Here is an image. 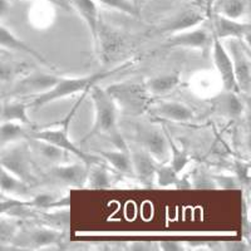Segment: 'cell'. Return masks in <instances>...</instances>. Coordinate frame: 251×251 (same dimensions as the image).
Here are the masks:
<instances>
[{"label":"cell","instance_id":"obj_35","mask_svg":"<svg viewBox=\"0 0 251 251\" xmlns=\"http://www.w3.org/2000/svg\"><path fill=\"white\" fill-rule=\"evenodd\" d=\"M212 180H214L215 187L236 188L239 186L237 178L232 176H223V175L220 176V175H215V176H212Z\"/></svg>","mask_w":251,"mask_h":251},{"label":"cell","instance_id":"obj_24","mask_svg":"<svg viewBox=\"0 0 251 251\" xmlns=\"http://www.w3.org/2000/svg\"><path fill=\"white\" fill-rule=\"evenodd\" d=\"M66 237V232L58 228L50 227V226H43V227L35 228L31 232L30 240L33 246L38 249L49 248V246H60L63 240Z\"/></svg>","mask_w":251,"mask_h":251},{"label":"cell","instance_id":"obj_26","mask_svg":"<svg viewBox=\"0 0 251 251\" xmlns=\"http://www.w3.org/2000/svg\"><path fill=\"white\" fill-rule=\"evenodd\" d=\"M86 186L91 188H109L112 186V175L104 161L89 166Z\"/></svg>","mask_w":251,"mask_h":251},{"label":"cell","instance_id":"obj_23","mask_svg":"<svg viewBox=\"0 0 251 251\" xmlns=\"http://www.w3.org/2000/svg\"><path fill=\"white\" fill-rule=\"evenodd\" d=\"M29 104L19 100H5L1 107V120L12 121V122L22 123L30 128L33 126L30 117L28 116Z\"/></svg>","mask_w":251,"mask_h":251},{"label":"cell","instance_id":"obj_17","mask_svg":"<svg viewBox=\"0 0 251 251\" xmlns=\"http://www.w3.org/2000/svg\"><path fill=\"white\" fill-rule=\"evenodd\" d=\"M132 166H133V177L138 178L143 185H152L156 176V161L150 156L145 150H137L131 152Z\"/></svg>","mask_w":251,"mask_h":251},{"label":"cell","instance_id":"obj_27","mask_svg":"<svg viewBox=\"0 0 251 251\" xmlns=\"http://www.w3.org/2000/svg\"><path fill=\"white\" fill-rule=\"evenodd\" d=\"M28 132L26 126L12 121H1L0 123V142L4 145H10V143L19 142V141H25L28 138Z\"/></svg>","mask_w":251,"mask_h":251},{"label":"cell","instance_id":"obj_31","mask_svg":"<svg viewBox=\"0 0 251 251\" xmlns=\"http://www.w3.org/2000/svg\"><path fill=\"white\" fill-rule=\"evenodd\" d=\"M178 180H180V175L177 174L171 166L166 165V163H157L154 181L160 187L177 186Z\"/></svg>","mask_w":251,"mask_h":251},{"label":"cell","instance_id":"obj_30","mask_svg":"<svg viewBox=\"0 0 251 251\" xmlns=\"http://www.w3.org/2000/svg\"><path fill=\"white\" fill-rule=\"evenodd\" d=\"M29 72V64L24 62H14L0 58V82L9 83L23 77Z\"/></svg>","mask_w":251,"mask_h":251},{"label":"cell","instance_id":"obj_33","mask_svg":"<svg viewBox=\"0 0 251 251\" xmlns=\"http://www.w3.org/2000/svg\"><path fill=\"white\" fill-rule=\"evenodd\" d=\"M29 208L28 200L23 199H17V197H6L0 201V216L3 215H14L15 212L22 211L23 208Z\"/></svg>","mask_w":251,"mask_h":251},{"label":"cell","instance_id":"obj_10","mask_svg":"<svg viewBox=\"0 0 251 251\" xmlns=\"http://www.w3.org/2000/svg\"><path fill=\"white\" fill-rule=\"evenodd\" d=\"M211 31L217 39H241L248 47H250V24L243 20H234L221 15L211 14Z\"/></svg>","mask_w":251,"mask_h":251},{"label":"cell","instance_id":"obj_25","mask_svg":"<svg viewBox=\"0 0 251 251\" xmlns=\"http://www.w3.org/2000/svg\"><path fill=\"white\" fill-rule=\"evenodd\" d=\"M20 224L15 217L8 215L0 216V250H14L13 240L19 232Z\"/></svg>","mask_w":251,"mask_h":251},{"label":"cell","instance_id":"obj_16","mask_svg":"<svg viewBox=\"0 0 251 251\" xmlns=\"http://www.w3.org/2000/svg\"><path fill=\"white\" fill-rule=\"evenodd\" d=\"M0 48L6 49V50L24 53V54H28L34 58V59L39 60L44 66L51 67V62H49L40 51H38L37 49H34L31 46H29L28 43H25L24 40L18 38L8 26L3 25L1 23H0Z\"/></svg>","mask_w":251,"mask_h":251},{"label":"cell","instance_id":"obj_4","mask_svg":"<svg viewBox=\"0 0 251 251\" xmlns=\"http://www.w3.org/2000/svg\"><path fill=\"white\" fill-rule=\"evenodd\" d=\"M106 91L113 98L120 111L129 114H142L147 112L152 103L151 94L146 89L145 83L121 82L107 87Z\"/></svg>","mask_w":251,"mask_h":251},{"label":"cell","instance_id":"obj_7","mask_svg":"<svg viewBox=\"0 0 251 251\" xmlns=\"http://www.w3.org/2000/svg\"><path fill=\"white\" fill-rule=\"evenodd\" d=\"M93 44L100 62L106 66L117 59L118 55L122 53L126 46V37L120 30L109 26L108 24L102 23L100 20L97 38Z\"/></svg>","mask_w":251,"mask_h":251},{"label":"cell","instance_id":"obj_19","mask_svg":"<svg viewBox=\"0 0 251 251\" xmlns=\"http://www.w3.org/2000/svg\"><path fill=\"white\" fill-rule=\"evenodd\" d=\"M181 72H169L149 78L145 82V87L151 96H163L176 89L181 83Z\"/></svg>","mask_w":251,"mask_h":251},{"label":"cell","instance_id":"obj_38","mask_svg":"<svg viewBox=\"0 0 251 251\" xmlns=\"http://www.w3.org/2000/svg\"><path fill=\"white\" fill-rule=\"evenodd\" d=\"M224 250L227 251H246L250 250V243L246 240L241 241H225L223 243Z\"/></svg>","mask_w":251,"mask_h":251},{"label":"cell","instance_id":"obj_37","mask_svg":"<svg viewBox=\"0 0 251 251\" xmlns=\"http://www.w3.org/2000/svg\"><path fill=\"white\" fill-rule=\"evenodd\" d=\"M236 94L237 93H231V92H230V97H228L227 100L228 112H230L231 114H235V116L243 113V109H244L243 100H240Z\"/></svg>","mask_w":251,"mask_h":251},{"label":"cell","instance_id":"obj_15","mask_svg":"<svg viewBox=\"0 0 251 251\" xmlns=\"http://www.w3.org/2000/svg\"><path fill=\"white\" fill-rule=\"evenodd\" d=\"M142 150L158 163H166L170 160V149L167 138L162 128H151L142 132Z\"/></svg>","mask_w":251,"mask_h":251},{"label":"cell","instance_id":"obj_18","mask_svg":"<svg viewBox=\"0 0 251 251\" xmlns=\"http://www.w3.org/2000/svg\"><path fill=\"white\" fill-rule=\"evenodd\" d=\"M72 9L77 10L84 23L88 26L93 43L97 38L98 26L100 23V13L98 8V3L96 0H69Z\"/></svg>","mask_w":251,"mask_h":251},{"label":"cell","instance_id":"obj_12","mask_svg":"<svg viewBox=\"0 0 251 251\" xmlns=\"http://www.w3.org/2000/svg\"><path fill=\"white\" fill-rule=\"evenodd\" d=\"M212 59H214L215 67L219 73L223 86L226 92L231 93H240L239 87H237L236 79H235L234 67H232V60L228 55L227 50L225 48V44L223 40L217 39L216 37L212 38Z\"/></svg>","mask_w":251,"mask_h":251},{"label":"cell","instance_id":"obj_20","mask_svg":"<svg viewBox=\"0 0 251 251\" xmlns=\"http://www.w3.org/2000/svg\"><path fill=\"white\" fill-rule=\"evenodd\" d=\"M100 156L118 174L133 177V166H132L131 151L128 147L116 149L113 151H100Z\"/></svg>","mask_w":251,"mask_h":251},{"label":"cell","instance_id":"obj_6","mask_svg":"<svg viewBox=\"0 0 251 251\" xmlns=\"http://www.w3.org/2000/svg\"><path fill=\"white\" fill-rule=\"evenodd\" d=\"M226 46V50L232 60L235 79L240 93L249 94L251 87V60L249 50L250 47L246 46L241 39L235 38L228 39Z\"/></svg>","mask_w":251,"mask_h":251},{"label":"cell","instance_id":"obj_3","mask_svg":"<svg viewBox=\"0 0 251 251\" xmlns=\"http://www.w3.org/2000/svg\"><path fill=\"white\" fill-rule=\"evenodd\" d=\"M88 91H84L80 96L79 100L75 102V104L72 107L71 111L68 112L64 120L62 122H59V127L57 128H46V129H30L29 128L28 132V138H33V140H39V141H46V142L51 143V145L60 147V149L66 150L69 153H72L75 157L79 158L82 162L87 163L88 166L93 165V163L102 162V157H97L94 154H89L87 152L82 151L80 147H78L75 143H73V141L69 138V128H71V123L75 114L77 113L78 108L80 107V104L83 103L84 98L88 96Z\"/></svg>","mask_w":251,"mask_h":251},{"label":"cell","instance_id":"obj_11","mask_svg":"<svg viewBox=\"0 0 251 251\" xmlns=\"http://www.w3.org/2000/svg\"><path fill=\"white\" fill-rule=\"evenodd\" d=\"M59 78L58 75L44 72H30L20 77L12 94L15 97H34L49 91L59 80Z\"/></svg>","mask_w":251,"mask_h":251},{"label":"cell","instance_id":"obj_40","mask_svg":"<svg viewBox=\"0 0 251 251\" xmlns=\"http://www.w3.org/2000/svg\"><path fill=\"white\" fill-rule=\"evenodd\" d=\"M37 1H42V3L50 4L53 6H58V8L63 9V10H72V5L69 3V0H37Z\"/></svg>","mask_w":251,"mask_h":251},{"label":"cell","instance_id":"obj_28","mask_svg":"<svg viewBox=\"0 0 251 251\" xmlns=\"http://www.w3.org/2000/svg\"><path fill=\"white\" fill-rule=\"evenodd\" d=\"M30 140L34 142V147L38 150L40 156H43V158H46L48 162L53 163V165L68 162V157L73 156V154L69 153L66 150L57 147V146L51 145V143L46 142V141L33 140V138H30Z\"/></svg>","mask_w":251,"mask_h":251},{"label":"cell","instance_id":"obj_39","mask_svg":"<svg viewBox=\"0 0 251 251\" xmlns=\"http://www.w3.org/2000/svg\"><path fill=\"white\" fill-rule=\"evenodd\" d=\"M127 250L131 251H150L152 250L153 243H149V241H132V243L126 244Z\"/></svg>","mask_w":251,"mask_h":251},{"label":"cell","instance_id":"obj_9","mask_svg":"<svg viewBox=\"0 0 251 251\" xmlns=\"http://www.w3.org/2000/svg\"><path fill=\"white\" fill-rule=\"evenodd\" d=\"M212 38H214L212 31L200 25L169 35L162 47L163 48H187L205 50L206 48L211 46Z\"/></svg>","mask_w":251,"mask_h":251},{"label":"cell","instance_id":"obj_13","mask_svg":"<svg viewBox=\"0 0 251 251\" xmlns=\"http://www.w3.org/2000/svg\"><path fill=\"white\" fill-rule=\"evenodd\" d=\"M89 166L84 162L59 163L53 165L50 176L55 181L69 187H83L86 186Z\"/></svg>","mask_w":251,"mask_h":251},{"label":"cell","instance_id":"obj_21","mask_svg":"<svg viewBox=\"0 0 251 251\" xmlns=\"http://www.w3.org/2000/svg\"><path fill=\"white\" fill-rule=\"evenodd\" d=\"M29 187L30 185L18 178L0 163V192L1 194L5 195L6 197L22 199L29 194Z\"/></svg>","mask_w":251,"mask_h":251},{"label":"cell","instance_id":"obj_36","mask_svg":"<svg viewBox=\"0 0 251 251\" xmlns=\"http://www.w3.org/2000/svg\"><path fill=\"white\" fill-rule=\"evenodd\" d=\"M157 246L160 250L163 251H183L186 250L185 243L182 241H176V240H163L157 243Z\"/></svg>","mask_w":251,"mask_h":251},{"label":"cell","instance_id":"obj_41","mask_svg":"<svg viewBox=\"0 0 251 251\" xmlns=\"http://www.w3.org/2000/svg\"><path fill=\"white\" fill-rule=\"evenodd\" d=\"M12 12V1L10 0H0V20L5 19Z\"/></svg>","mask_w":251,"mask_h":251},{"label":"cell","instance_id":"obj_34","mask_svg":"<svg viewBox=\"0 0 251 251\" xmlns=\"http://www.w3.org/2000/svg\"><path fill=\"white\" fill-rule=\"evenodd\" d=\"M235 171H236V178L241 185L245 183L249 186L250 183V165L244 161H236L235 162Z\"/></svg>","mask_w":251,"mask_h":251},{"label":"cell","instance_id":"obj_2","mask_svg":"<svg viewBox=\"0 0 251 251\" xmlns=\"http://www.w3.org/2000/svg\"><path fill=\"white\" fill-rule=\"evenodd\" d=\"M136 60H128V62L123 63L122 66L116 67L113 69L104 72H98V73H93L89 75H83V77H75V78H66L60 77L59 80L55 83L54 86L51 87L49 91L44 92L42 94L34 96L30 102H28L29 108H42V107L47 106L48 103L54 102V100H62V98H67L69 96H75L77 93H83L84 91L91 89L94 84H97L100 80L104 79V78L109 77V75L117 73V72L125 71L128 67L134 66Z\"/></svg>","mask_w":251,"mask_h":251},{"label":"cell","instance_id":"obj_14","mask_svg":"<svg viewBox=\"0 0 251 251\" xmlns=\"http://www.w3.org/2000/svg\"><path fill=\"white\" fill-rule=\"evenodd\" d=\"M147 111L162 120L172 122H190L195 118V112L187 104L177 100H161L150 104Z\"/></svg>","mask_w":251,"mask_h":251},{"label":"cell","instance_id":"obj_5","mask_svg":"<svg viewBox=\"0 0 251 251\" xmlns=\"http://www.w3.org/2000/svg\"><path fill=\"white\" fill-rule=\"evenodd\" d=\"M0 163L22 181L30 185L35 180L30 149L24 141L10 143L0 154Z\"/></svg>","mask_w":251,"mask_h":251},{"label":"cell","instance_id":"obj_1","mask_svg":"<svg viewBox=\"0 0 251 251\" xmlns=\"http://www.w3.org/2000/svg\"><path fill=\"white\" fill-rule=\"evenodd\" d=\"M94 106V123L92 129L84 136L82 142L91 140L96 136H107L116 149L128 147L125 138L118 129V107L116 106L113 98L108 94L106 88L94 84L88 92Z\"/></svg>","mask_w":251,"mask_h":251},{"label":"cell","instance_id":"obj_29","mask_svg":"<svg viewBox=\"0 0 251 251\" xmlns=\"http://www.w3.org/2000/svg\"><path fill=\"white\" fill-rule=\"evenodd\" d=\"M163 132H165V136L167 138V143H169L170 149V166L172 169L180 175L181 172L185 170V167H187V165L191 161V157L188 154L187 150L186 149H178V146L176 145L174 140H172L171 134L167 129L163 127Z\"/></svg>","mask_w":251,"mask_h":251},{"label":"cell","instance_id":"obj_8","mask_svg":"<svg viewBox=\"0 0 251 251\" xmlns=\"http://www.w3.org/2000/svg\"><path fill=\"white\" fill-rule=\"evenodd\" d=\"M208 18V13L200 8H187L183 9L182 12L177 13L174 17L166 20L165 23L157 26L154 30L156 34L162 35H172L180 31L188 30V29L196 28L205 23Z\"/></svg>","mask_w":251,"mask_h":251},{"label":"cell","instance_id":"obj_32","mask_svg":"<svg viewBox=\"0 0 251 251\" xmlns=\"http://www.w3.org/2000/svg\"><path fill=\"white\" fill-rule=\"evenodd\" d=\"M96 1L100 5L106 6V8L132 15V17H137L140 14L138 5L134 3L133 0H96Z\"/></svg>","mask_w":251,"mask_h":251},{"label":"cell","instance_id":"obj_22","mask_svg":"<svg viewBox=\"0 0 251 251\" xmlns=\"http://www.w3.org/2000/svg\"><path fill=\"white\" fill-rule=\"evenodd\" d=\"M211 14L243 20L248 14V4L245 0H212Z\"/></svg>","mask_w":251,"mask_h":251}]
</instances>
